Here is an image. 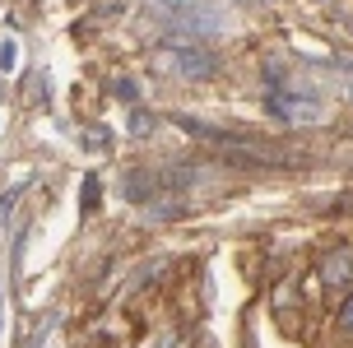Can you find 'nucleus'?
Instances as JSON below:
<instances>
[{"instance_id": "obj_1", "label": "nucleus", "mask_w": 353, "mask_h": 348, "mask_svg": "<svg viewBox=\"0 0 353 348\" xmlns=\"http://www.w3.org/2000/svg\"><path fill=\"white\" fill-rule=\"evenodd\" d=\"M154 14L168 23V33H172L176 42L210 37V33L223 28V14H219L214 5H205V0H159V5H154Z\"/></svg>"}, {"instance_id": "obj_2", "label": "nucleus", "mask_w": 353, "mask_h": 348, "mask_svg": "<svg viewBox=\"0 0 353 348\" xmlns=\"http://www.w3.org/2000/svg\"><path fill=\"white\" fill-rule=\"evenodd\" d=\"M154 65H159L163 74H172V79L195 84V79H214V74H219V56L200 52L195 42H172V47H163V52L154 56Z\"/></svg>"}, {"instance_id": "obj_3", "label": "nucleus", "mask_w": 353, "mask_h": 348, "mask_svg": "<svg viewBox=\"0 0 353 348\" xmlns=\"http://www.w3.org/2000/svg\"><path fill=\"white\" fill-rule=\"evenodd\" d=\"M265 112H270L274 121H283V125H302V121H316L321 116L316 98H302V93H293L288 84L283 88H265Z\"/></svg>"}, {"instance_id": "obj_4", "label": "nucleus", "mask_w": 353, "mask_h": 348, "mask_svg": "<svg viewBox=\"0 0 353 348\" xmlns=\"http://www.w3.org/2000/svg\"><path fill=\"white\" fill-rule=\"evenodd\" d=\"M316 269H321V283H325V288H344V283H353V246L325 251Z\"/></svg>"}, {"instance_id": "obj_5", "label": "nucleus", "mask_w": 353, "mask_h": 348, "mask_svg": "<svg viewBox=\"0 0 353 348\" xmlns=\"http://www.w3.org/2000/svg\"><path fill=\"white\" fill-rule=\"evenodd\" d=\"M159 191H168V181H159V176H149V172H125V181H121V195L130 205H149Z\"/></svg>"}, {"instance_id": "obj_6", "label": "nucleus", "mask_w": 353, "mask_h": 348, "mask_svg": "<svg viewBox=\"0 0 353 348\" xmlns=\"http://www.w3.org/2000/svg\"><path fill=\"white\" fill-rule=\"evenodd\" d=\"M98 200H103V181H98V176H84V186H79V209H84V214H98Z\"/></svg>"}, {"instance_id": "obj_7", "label": "nucleus", "mask_w": 353, "mask_h": 348, "mask_svg": "<svg viewBox=\"0 0 353 348\" xmlns=\"http://www.w3.org/2000/svg\"><path fill=\"white\" fill-rule=\"evenodd\" d=\"M14 61H19V47H14V37H10V42H0V70L10 74V70H14Z\"/></svg>"}, {"instance_id": "obj_8", "label": "nucleus", "mask_w": 353, "mask_h": 348, "mask_svg": "<svg viewBox=\"0 0 353 348\" xmlns=\"http://www.w3.org/2000/svg\"><path fill=\"white\" fill-rule=\"evenodd\" d=\"M149 130H154V116L149 112H135L130 116V135H149Z\"/></svg>"}, {"instance_id": "obj_9", "label": "nucleus", "mask_w": 353, "mask_h": 348, "mask_svg": "<svg viewBox=\"0 0 353 348\" xmlns=\"http://www.w3.org/2000/svg\"><path fill=\"white\" fill-rule=\"evenodd\" d=\"M335 320H339V330H353V297L344 302V307H339V316H335Z\"/></svg>"}, {"instance_id": "obj_10", "label": "nucleus", "mask_w": 353, "mask_h": 348, "mask_svg": "<svg viewBox=\"0 0 353 348\" xmlns=\"http://www.w3.org/2000/svg\"><path fill=\"white\" fill-rule=\"evenodd\" d=\"M14 200H19V191H10V195H0V223H5V214L14 209Z\"/></svg>"}, {"instance_id": "obj_11", "label": "nucleus", "mask_w": 353, "mask_h": 348, "mask_svg": "<svg viewBox=\"0 0 353 348\" xmlns=\"http://www.w3.org/2000/svg\"><path fill=\"white\" fill-rule=\"evenodd\" d=\"M117 93H121V98H125V103H130V98H135V93H140V88H135V84H130V79H121V84H117Z\"/></svg>"}, {"instance_id": "obj_12", "label": "nucleus", "mask_w": 353, "mask_h": 348, "mask_svg": "<svg viewBox=\"0 0 353 348\" xmlns=\"http://www.w3.org/2000/svg\"><path fill=\"white\" fill-rule=\"evenodd\" d=\"M149 348H176V339H172V334H163L159 344H149Z\"/></svg>"}]
</instances>
